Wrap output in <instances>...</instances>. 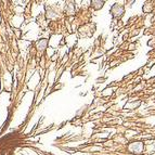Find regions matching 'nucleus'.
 Returning <instances> with one entry per match:
<instances>
[{
    "instance_id": "obj_1",
    "label": "nucleus",
    "mask_w": 155,
    "mask_h": 155,
    "mask_svg": "<svg viewBox=\"0 0 155 155\" xmlns=\"http://www.w3.org/2000/svg\"><path fill=\"white\" fill-rule=\"evenodd\" d=\"M127 149L129 150V152L134 153V154L140 155V154H142L143 150H144V145H143L142 142H132L128 145Z\"/></svg>"
},
{
    "instance_id": "obj_2",
    "label": "nucleus",
    "mask_w": 155,
    "mask_h": 155,
    "mask_svg": "<svg viewBox=\"0 0 155 155\" xmlns=\"http://www.w3.org/2000/svg\"><path fill=\"white\" fill-rule=\"evenodd\" d=\"M124 7L122 5H118V3H114L113 7L111 8V13L114 18H119L124 14Z\"/></svg>"
},
{
    "instance_id": "obj_3",
    "label": "nucleus",
    "mask_w": 155,
    "mask_h": 155,
    "mask_svg": "<svg viewBox=\"0 0 155 155\" xmlns=\"http://www.w3.org/2000/svg\"><path fill=\"white\" fill-rule=\"evenodd\" d=\"M91 5H94V8H96V9H101L102 7H103L104 1H92V2H91Z\"/></svg>"
}]
</instances>
